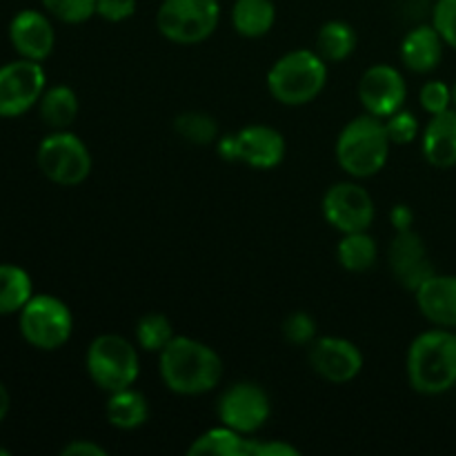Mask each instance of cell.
Here are the masks:
<instances>
[{
    "label": "cell",
    "mask_w": 456,
    "mask_h": 456,
    "mask_svg": "<svg viewBox=\"0 0 456 456\" xmlns=\"http://www.w3.org/2000/svg\"><path fill=\"white\" fill-rule=\"evenodd\" d=\"M159 372L174 395L200 396L221 383L223 361L208 343L176 334L159 354Z\"/></svg>",
    "instance_id": "6da1fadb"
},
{
    "label": "cell",
    "mask_w": 456,
    "mask_h": 456,
    "mask_svg": "<svg viewBox=\"0 0 456 456\" xmlns=\"http://www.w3.org/2000/svg\"><path fill=\"white\" fill-rule=\"evenodd\" d=\"M408 381L414 392L426 396L444 395L456 386V332L435 328L410 343Z\"/></svg>",
    "instance_id": "7a4b0ae2"
},
{
    "label": "cell",
    "mask_w": 456,
    "mask_h": 456,
    "mask_svg": "<svg viewBox=\"0 0 456 456\" xmlns=\"http://www.w3.org/2000/svg\"><path fill=\"white\" fill-rule=\"evenodd\" d=\"M390 136L383 118L365 111L352 118L337 138V163L347 176L370 178L377 176L390 159Z\"/></svg>",
    "instance_id": "3957f363"
},
{
    "label": "cell",
    "mask_w": 456,
    "mask_h": 456,
    "mask_svg": "<svg viewBox=\"0 0 456 456\" xmlns=\"http://www.w3.org/2000/svg\"><path fill=\"white\" fill-rule=\"evenodd\" d=\"M328 85V65L319 52L294 49L283 53L267 71V89L281 105L303 107L319 98Z\"/></svg>",
    "instance_id": "277c9868"
},
{
    "label": "cell",
    "mask_w": 456,
    "mask_h": 456,
    "mask_svg": "<svg viewBox=\"0 0 456 456\" xmlns=\"http://www.w3.org/2000/svg\"><path fill=\"white\" fill-rule=\"evenodd\" d=\"M87 374L101 390L118 392L132 387L141 374V359L134 343L120 334H98L85 356Z\"/></svg>",
    "instance_id": "5b68a950"
},
{
    "label": "cell",
    "mask_w": 456,
    "mask_h": 456,
    "mask_svg": "<svg viewBox=\"0 0 456 456\" xmlns=\"http://www.w3.org/2000/svg\"><path fill=\"white\" fill-rule=\"evenodd\" d=\"M20 334L31 347L43 352L61 350L74 332L69 305L52 294H34L18 312Z\"/></svg>",
    "instance_id": "8992f818"
},
{
    "label": "cell",
    "mask_w": 456,
    "mask_h": 456,
    "mask_svg": "<svg viewBox=\"0 0 456 456\" xmlns=\"http://www.w3.org/2000/svg\"><path fill=\"white\" fill-rule=\"evenodd\" d=\"M36 163L45 178L62 187L80 185L92 174L89 147L69 129H58L43 138L36 151Z\"/></svg>",
    "instance_id": "52a82bcc"
},
{
    "label": "cell",
    "mask_w": 456,
    "mask_h": 456,
    "mask_svg": "<svg viewBox=\"0 0 456 456\" xmlns=\"http://www.w3.org/2000/svg\"><path fill=\"white\" fill-rule=\"evenodd\" d=\"M221 20L218 0H163L156 13L159 31L176 45L208 40Z\"/></svg>",
    "instance_id": "ba28073f"
},
{
    "label": "cell",
    "mask_w": 456,
    "mask_h": 456,
    "mask_svg": "<svg viewBox=\"0 0 456 456\" xmlns=\"http://www.w3.org/2000/svg\"><path fill=\"white\" fill-rule=\"evenodd\" d=\"M216 150L223 160L245 163L254 169H274L285 159V138L270 125H248L240 132L218 138Z\"/></svg>",
    "instance_id": "9c48e42d"
},
{
    "label": "cell",
    "mask_w": 456,
    "mask_h": 456,
    "mask_svg": "<svg viewBox=\"0 0 456 456\" xmlns=\"http://www.w3.org/2000/svg\"><path fill=\"white\" fill-rule=\"evenodd\" d=\"M218 421L245 436L261 430L272 414V403L267 392L258 383L239 381L232 383L221 395L216 405Z\"/></svg>",
    "instance_id": "30bf717a"
},
{
    "label": "cell",
    "mask_w": 456,
    "mask_h": 456,
    "mask_svg": "<svg viewBox=\"0 0 456 456\" xmlns=\"http://www.w3.org/2000/svg\"><path fill=\"white\" fill-rule=\"evenodd\" d=\"M323 216L341 234L365 232L377 216L372 194L354 181L334 183L323 194Z\"/></svg>",
    "instance_id": "8fae6325"
},
{
    "label": "cell",
    "mask_w": 456,
    "mask_h": 456,
    "mask_svg": "<svg viewBox=\"0 0 456 456\" xmlns=\"http://www.w3.org/2000/svg\"><path fill=\"white\" fill-rule=\"evenodd\" d=\"M47 89V74L36 61L7 62L0 67V118H16L38 105Z\"/></svg>",
    "instance_id": "7c38bea8"
},
{
    "label": "cell",
    "mask_w": 456,
    "mask_h": 456,
    "mask_svg": "<svg viewBox=\"0 0 456 456\" xmlns=\"http://www.w3.org/2000/svg\"><path fill=\"white\" fill-rule=\"evenodd\" d=\"M408 98V83L396 67L379 62L363 71L359 80V101L368 114L387 118L403 110Z\"/></svg>",
    "instance_id": "4fadbf2b"
},
{
    "label": "cell",
    "mask_w": 456,
    "mask_h": 456,
    "mask_svg": "<svg viewBox=\"0 0 456 456\" xmlns=\"http://www.w3.org/2000/svg\"><path fill=\"white\" fill-rule=\"evenodd\" d=\"M310 365L323 381L346 386L363 372V354L341 337H316L310 346Z\"/></svg>",
    "instance_id": "5bb4252c"
},
{
    "label": "cell",
    "mask_w": 456,
    "mask_h": 456,
    "mask_svg": "<svg viewBox=\"0 0 456 456\" xmlns=\"http://www.w3.org/2000/svg\"><path fill=\"white\" fill-rule=\"evenodd\" d=\"M390 267L401 288L417 292L430 276L436 274L435 265L428 258L426 243L414 230L396 232L390 243Z\"/></svg>",
    "instance_id": "9a60e30c"
},
{
    "label": "cell",
    "mask_w": 456,
    "mask_h": 456,
    "mask_svg": "<svg viewBox=\"0 0 456 456\" xmlns=\"http://www.w3.org/2000/svg\"><path fill=\"white\" fill-rule=\"evenodd\" d=\"M9 40L20 58L43 62L45 58L52 56L56 31L47 13L22 9L9 22Z\"/></svg>",
    "instance_id": "2e32d148"
},
{
    "label": "cell",
    "mask_w": 456,
    "mask_h": 456,
    "mask_svg": "<svg viewBox=\"0 0 456 456\" xmlns=\"http://www.w3.org/2000/svg\"><path fill=\"white\" fill-rule=\"evenodd\" d=\"M419 312L436 328L456 330V274H435L414 292Z\"/></svg>",
    "instance_id": "e0dca14e"
},
{
    "label": "cell",
    "mask_w": 456,
    "mask_h": 456,
    "mask_svg": "<svg viewBox=\"0 0 456 456\" xmlns=\"http://www.w3.org/2000/svg\"><path fill=\"white\" fill-rule=\"evenodd\" d=\"M423 159L436 169L456 167V110L435 114L421 134Z\"/></svg>",
    "instance_id": "ac0fdd59"
},
{
    "label": "cell",
    "mask_w": 456,
    "mask_h": 456,
    "mask_svg": "<svg viewBox=\"0 0 456 456\" xmlns=\"http://www.w3.org/2000/svg\"><path fill=\"white\" fill-rule=\"evenodd\" d=\"M445 40L435 25H419L401 43V61L414 74H430L444 61Z\"/></svg>",
    "instance_id": "d6986e66"
},
{
    "label": "cell",
    "mask_w": 456,
    "mask_h": 456,
    "mask_svg": "<svg viewBox=\"0 0 456 456\" xmlns=\"http://www.w3.org/2000/svg\"><path fill=\"white\" fill-rule=\"evenodd\" d=\"M105 417L116 430H136V428L145 426L150 419V403H147L145 395L134 387L110 392V399L105 403Z\"/></svg>",
    "instance_id": "ffe728a7"
},
{
    "label": "cell",
    "mask_w": 456,
    "mask_h": 456,
    "mask_svg": "<svg viewBox=\"0 0 456 456\" xmlns=\"http://www.w3.org/2000/svg\"><path fill=\"white\" fill-rule=\"evenodd\" d=\"M276 22L274 0H234L232 25L243 38H261Z\"/></svg>",
    "instance_id": "44dd1931"
},
{
    "label": "cell",
    "mask_w": 456,
    "mask_h": 456,
    "mask_svg": "<svg viewBox=\"0 0 456 456\" xmlns=\"http://www.w3.org/2000/svg\"><path fill=\"white\" fill-rule=\"evenodd\" d=\"M38 110L43 123L52 127L53 132L69 129L80 110L78 96L69 85H53V87L45 89V94L40 96Z\"/></svg>",
    "instance_id": "7402d4cb"
},
{
    "label": "cell",
    "mask_w": 456,
    "mask_h": 456,
    "mask_svg": "<svg viewBox=\"0 0 456 456\" xmlns=\"http://www.w3.org/2000/svg\"><path fill=\"white\" fill-rule=\"evenodd\" d=\"M379 248L374 236L365 232H352V234H343V239L337 245V261L343 270L352 272V274H363V272L372 270L377 265Z\"/></svg>",
    "instance_id": "603a6c76"
},
{
    "label": "cell",
    "mask_w": 456,
    "mask_h": 456,
    "mask_svg": "<svg viewBox=\"0 0 456 456\" xmlns=\"http://www.w3.org/2000/svg\"><path fill=\"white\" fill-rule=\"evenodd\" d=\"M34 297V285L22 267L3 263L0 265V316L18 314Z\"/></svg>",
    "instance_id": "cb8c5ba5"
},
{
    "label": "cell",
    "mask_w": 456,
    "mask_h": 456,
    "mask_svg": "<svg viewBox=\"0 0 456 456\" xmlns=\"http://www.w3.org/2000/svg\"><path fill=\"white\" fill-rule=\"evenodd\" d=\"M356 49V31L346 20H330L316 34V52L325 62H341Z\"/></svg>",
    "instance_id": "d4e9b609"
},
{
    "label": "cell",
    "mask_w": 456,
    "mask_h": 456,
    "mask_svg": "<svg viewBox=\"0 0 456 456\" xmlns=\"http://www.w3.org/2000/svg\"><path fill=\"white\" fill-rule=\"evenodd\" d=\"M248 441L249 436L232 430L227 426L209 428L200 436L191 441L187 448V454H216V456H248Z\"/></svg>",
    "instance_id": "484cf974"
},
{
    "label": "cell",
    "mask_w": 456,
    "mask_h": 456,
    "mask_svg": "<svg viewBox=\"0 0 456 456\" xmlns=\"http://www.w3.org/2000/svg\"><path fill=\"white\" fill-rule=\"evenodd\" d=\"M136 343L142 352L150 354H160L169 346L176 332H174L172 321L160 312H147L136 323Z\"/></svg>",
    "instance_id": "4316f807"
},
{
    "label": "cell",
    "mask_w": 456,
    "mask_h": 456,
    "mask_svg": "<svg viewBox=\"0 0 456 456\" xmlns=\"http://www.w3.org/2000/svg\"><path fill=\"white\" fill-rule=\"evenodd\" d=\"M174 129L191 145H212L218 141V123L205 111H183L174 118Z\"/></svg>",
    "instance_id": "83f0119b"
},
{
    "label": "cell",
    "mask_w": 456,
    "mask_h": 456,
    "mask_svg": "<svg viewBox=\"0 0 456 456\" xmlns=\"http://www.w3.org/2000/svg\"><path fill=\"white\" fill-rule=\"evenodd\" d=\"M49 16L67 25H83L96 16V0H43Z\"/></svg>",
    "instance_id": "f1b7e54d"
},
{
    "label": "cell",
    "mask_w": 456,
    "mask_h": 456,
    "mask_svg": "<svg viewBox=\"0 0 456 456\" xmlns=\"http://www.w3.org/2000/svg\"><path fill=\"white\" fill-rule=\"evenodd\" d=\"M387 129V136H390L392 145H408V142L417 141L419 132H421V125L419 118L408 110H399L392 116L383 118Z\"/></svg>",
    "instance_id": "f546056e"
},
{
    "label": "cell",
    "mask_w": 456,
    "mask_h": 456,
    "mask_svg": "<svg viewBox=\"0 0 456 456\" xmlns=\"http://www.w3.org/2000/svg\"><path fill=\"white\" fill-rule=\"evenodd\" d=\"M285 341L292 346H312L316 338V321L307 312H292L281 325Z\"/></svg>",
    "instance_id": "4dcf8cb0"
},
{
    "label": "cell",
    "mask_w": 456,
    "mask_h": 456,
    "mask_svg": "<svg viewBox=\"0 0 456 456\" xmlns=\"http://www.w3.org/2000/svg\"><path fill=\"white\" fill-rule=\"evenodd\" d=\"M419 102L430 116L448 111L452 107V85L444 80H428L419 92Z\"/></svg>",
    "instance_id": "1f68e13d"
},
{
    "label": "cell",
    "mask_w": 456,
    "mask_h": 456,
    "mask_svg": "<svg viewBox=\"0 0 456 456\" xmlns=\"http://www.w3.org/2000/svg\"><path fill=\"white\" fill-rule=\"evenodd\" d=\"M432 25L436 27L445 45L456 52V0H436L432 9Z\"/></svg>",
    "instance_id": "d6a6232c"
},
{
    "label": "cell",
    "mask_w": 456,
    "mask_h": 456,
    "mask_svg": "<svg viewBox=\"0 0 456 456\" xmlns=\"http://www.w3.org/2000/svg\"><path fill=\"white\" fill-rule=\"evenodd\" d=\"M136 0H96V16L107 22H125L136 13Z\"/></svg>",
    "instance_id": "836d02e7"
},
{
    "label": "cell",
    "mask_w": 456,
    "mask_h": 456,
    "mask_svg": "<svg viewBox=\"0 0 456 456\" xmlns=\"http://www.w3.org/2000/svg\"><path fill=\"white\" fill-rule=\"evenodd\" d=\"M298 448L285 444V441H263V439H252L248 441V456H298Z\"/></svg>",
    "instance_id": "e575fe53"
},
{
    "label": "cell",
    "mask_w": 456,
    "mask_h": 456,
    "mask_svg": "<svg viewBox=\"0 0 456 456\" xmlns=\"http://www.w3.org/2000/svg\"><path fill=\"white\" fill-rule=\"evenodd\" d=\"M62 456H107V450L102 445L94 444V441L76 439L62 448Z\"/></svg>",
    "instance_id": "d590c367"
},
{
    "label": "cell",
    "mask_w": 456,
    "mask_h": 456,
    "mask_svg": "<svg viewBox=\"0 0 456 456\" xmlns=\"http://www.w3.org/2000/svg\"><path fill=\"white\" fill-rule=\"evenodd\" d=\"M390 221H392V225H395L396 232L412 230V225H414L412 208H410V205H405V203L395 205V208H392V212H390Z\"/></svg>",
    "instance_id": "8d00e7d4"
},
{
    "label": "cell",
    "mask_w": 456,
    "mask_h": 456,
    "mask_svg": "<svg viewBox=\"0 0 456 456\" xmlns=\"http://www.w3.org/2000/svg\"><path fill=\"white\" fill-rule=\"evenodd\" d=\"M9 405H12V399H9L7 387H4V386H3V381H0V423H3V421H4V417H7Z\"/></svg>",
    "instance_id": "74e56055"
},
{
    "label": "cell",
    "mask_w": 456,
    "mask_h": 456,
    "mask_svg": "<svg viewBox=\"0 0 456 456\" xmlns=\"http://www.w3.org/2000/svg\"><path fill=\"white\" fill-rule=\"evenodd\" d=\"M452 107L456 110V80L452 83Z\"/></svg>",
    "instance_id": "f35d334b"
},
{
    "label": "cell",
    "mask_w": 456,
    "mask_h": 456,
    "mask_svg": "<svg viewBox=\"0 0 456 456\" xmlns=\"http://www.w3.org/2000/svg\"><path fill=\"white\" fill-rule=\"evenodd\" d=\"M0 456H9V450H4V448H0Z\"/></svg>",
    "instance_id": "ab89813d"
}]
</instances>
